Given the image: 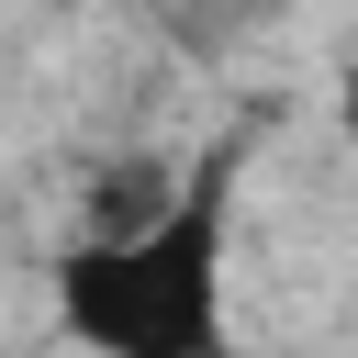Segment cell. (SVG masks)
Listing matches in <instances>:
<instances>
[{
  "instance_id": "7a4b0ae2",
  "label": "cell",
  "mask_w": 358,
  "mask_h": 358,
  "mask_svg": "<svg viewBox=\"0 0 358 358\" xmlns=\"http://www.w3.org/2000/svg\"><path fill=\"white\" fill-rule=\"evenodd\" d=\"M336 123H347V134H358V67H347V78H336Z\"/></svg>"
},
{
  "instance_id": "3957f363",
  "label": "cell",
  "mask_w": 358,
  "mask_h": 358,
  "mask_svg": "<svg viewBox=\"0 0 358 358\" xmlns=\"http://www.w3.org/2000/svg\"><path fill=\"white\" fill-rule=\"evenodd\" d=\"M246 11H291V0H246Z\"/></svg>"
},
{
  "instance_id": "6da1fadb",
  "label": "cell",
  "mask_w": 358,
  "mask_h": 358,
  "mask_svg": "<svg viewBox=\"0 0 358 358\" xmlns=\"http://www.w3.org/2000/svg\"><path fill=\"white\" fill-rule=\"evenodd\" d=\"M224 235H235V145H213L157 224L78 235L56 257V324L90 358H224Z\"/></svg>"
}]
</instances>
